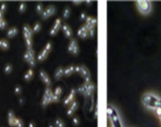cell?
<instances>
[{"mask_svg": "<svg viewBox=\"0 0 161 127\" xmlns=\"http://www.w3.org/2000/svg\"><path fill=\"white\" fill-rule=\"evenodd\" d=\"M60 97H61V96H56V95H54V94H53L52 102H54V103H57L58 101H60Z\"/></svg>", "mask_w": 161, "mask_h": 127, "instance_id": "74e56055", "label": "cell"}, {"mask_svg": "<svg viewBox=\"0 0 161 127\" xmlns=\"http://www.w3.org/2000/svg\"><path fill=\"white\" fill-rule=\"evenodd\" d=\"M56 13V8L54 6H49L48 7L44 10L43 13L41 14V18L43 20H46L49 17L53 16L54 13Z\"/></svg>", "mask_w": 161, "mask_h": 127, "instance_id": "ba28073f", "label": "cell"}, {"mask_svg": "<svg viewBox=\"0 0 161 127\" xmlns=\"http://www.w3.org/2000/svg\"><path fill=\"white\" fill-rule=\"evenodd\" d=\"M72 124L75 126H77L79 125V119L78 117H73L72 118Z\"/></svg>", "mask_w": 161, "mask_h": 127, "instance_id": "836d02e7", "label": "cell"}, {"mask_svg": "<svg viewBox=\"0 0 161 127\" xmlns=\"http://www.w3.org/2000/svg\"><path fill=\"white\" fill-rule=\"evenodd\" d=\"M42 28V25L41 24L39 23V22H37L36 24H35V25L33 26V28H32V30H33V32H39L40 30H41Z\"/></svg>", "mask_w": 161, "mask_h": 127, "instance_id": "4316f807", "label": "cell"}, {"mask_svg": "<svg viewBox=\"0 0 161 127\" xmlns=\"http://www.w3.org/2000/svg\"><path fill=\"white\" fill-rule=\"evenodd\" d=\"M79 71H80V66H75V72L79 73Z\"/></svg>", "mask_w": 161, "mask_h": 127, "instance_id": "b9f144b4", "label": "cell"}, {"mask_svg": "<svg viewBox=\"0 0 161 127\" xmlns=\"http://www.w3.org/2000/svg\"><path fill=\"white\" fill-rule=\"evenodd\" d=\"M71 10L69 7H65L64 11H63V17L65 19H68L70 17Z\"/></svg>", "mask_w": 161, "mask_h": 127, "instance_id": "d4e9b609", "label": "cell"}, {"mask_svg": "<svg viewBox=\"0 0 161 127\" xmlns=\"http://www.w3.org/2000/svg\"><path fill=\"white\" fill-rule=\"evenodd\" d=\"M7 27V23L4 19H0V29H5Z\"/></svg>", "mask_w": 161, "mask_h": 127, "instance_id": "d6a6232c", "label": "cell"}, {"mask_svg": "<svg viewBox=\"0 0 161 127\" xmlns=\"http://www.w3.org/2000/svg\"><path fill=\"white\" fill-rule=\"evenodd\" d=\"M6 10V3H3V4L1 5V6H0V10L4 13Z\"/></svg>", "mask_w": 161, "mask_h": 127, "instance_id": "ab89813d", "label": "cell"}, {"mask_svg": "<svg viewBox=\"0 0 161 127\" xmlns=\"http://www.w3.org/2000/svg\"><path fill=\"white\" fill-rule=\"evenodd\" d=\"M62 30L64 34H65V36L66 38H68V39L72 38V31L70 28V27L67 25L66 24H62Z\"/></svg>", "mask_w": 161, "mask_h": 127, "instance_id": "ac0fdd59", "label": "cell"}, {"mask_svg": "<svg viewBox=\"0 0 161 127\" xmlns=\"http://www.w3.org/2000/svg\"><path fill=\"white\" fill-rule=\"evenodd\" d=\"M53 93H54V94L56 95V96H61V95L62 94V88H61V86H57V87L55 88L54 91Z\"/></svg>", "mask_w": 161, "mask_h": 127, "instance_id": "83f0119b", "label": "cell"}, {"mask_svg": "<svg viewBox=\"0 0 161 127\" xmlns=\"http://www.w3.org/2000/svg\"><path fill=\"white\" fill-rule=\"evenodd\" d=\"M94 115H95V118H97V116H98V108H97V107L94 109Z\"/></svg>", "mask_w": 161, "mask_h": 127, "instance_id": "ee69618b", "label": "cell"}, {"mask_svg": "<svg viewBox=\"0 0 161 127\" xmlns=\"http://www.w3.org/2000/svg\"><path fill=\"white\" fill-rule=\"evenodd\" d=\"M136 5L138 10L143 14H147L151 10V3L148 1H137Z\"/></svg>", "mask_w": 161, "mask_h": 127, "instance_id": "8992f818", "label": "cell"}, {"mask_svg": "<svg viewBox=\"0 0 161 127\" xmlns=\"http://www.w3.org/2000/svg\"><path fill=\"white\" fill-rule=\"evenodd\" d=\"M86 24H84L85 26H86V28H87V30H91V29L94 28H95V26H96L97 24V19L94 18V17H87L86 18Z\"/></svg>", "mask_w": 161, "mask_h": 127, "instance_id": "4fadbf2b", "label": "cell"}, {"mask_svg": "<svg viewBox=\"0 0 161 127\" xmlns=\"http://www.w3.org/2000/svg\"><path fill=\"white\" fill-rule=\"evenodd\" d=\"M62 27V24H61V21L60 18L56 19L54 25H53L52 28L49 30V35L51 36H54L56 35V34L57 33V31H59V29Z\"/></svg>", "mask_w": 161, "mask_h": 127, "instance_id": "30bf717a", "label": "cell"}, {"mask_svg": "<svg viewBox=\"0 0 161 127\" xmlns=\"http://www.w3.org/2000/svg\"><path fill=\"white\" fill-rule=\"evenodd\" d=\"M94 90H95V86L91 83H84L83 85H82L77 89V91L79 93L84 95L86 97H91Z\"/></svg>", "mask_w": 161, "mask_h": 127, "instance_id": "3957f363", "label": "cell"}, {"mask_svg": "<svg viewBox=\"0 0 161 127\" xmlns=\"http://www.w3.org/2000/svg\"><path fill=\"white\" fill-rule=\"evenodd\" d=\"M53 94H54V93H53L52 90H51V89L49 88V87H47L44 91V94H43V98H42L41 104L43 108L47 107V105L50 104V103H52Z\"/></svg>", "mask_w": 161, "mask_h": 127, "instance_id": "277c9868", "label": "cell"}, {"mask_svg": "<svg viewBox=\"0 0 161 127\" xmlns=\"http://www.w3.org/2000/svg\"><path fill=\"white\" fill-rule=\"evenodd\" d=\"M78 106H79L78 103H77L76 101H73L72 103L70 104L69 108L68 109V111H67L68 116H72V115L75 113V111L77 110V108H78Z\"/></svg>", "mask_w": 161, "mask_h": 127, "instance_id": "e0dca14e", "label": "cell"}, {"mask_svg": "<svg viewBox=\"0 0 161 127\" xmlns=\"http://www.w3.org/2000/svg\"><path fill=\"white\" fill-rule=\"evenodd\" d=\"M44 49H47V51L50 52V51H51V49H52V43H51L50 42H48L47 44H46V46H45Z\"/></svg>", "mask_w": 161, "mask_h": 127, "instance_id": "e575fe53", "label": "cell"}, {"mask_svg": "<svg viewBox=\"0 0 161 127\" xmlns=\"http://www.w3.org/2000/svg\"><path fill=\"white\" fill-rule=\"evenodd\" d=\"M75 89H72L70 91V93L68 94L64 100V102H63V104L65 106H67V105H69L72 103L74 100H75Z\"/></svg>", "mask_w": 161, "mask_h": 127, "instance_id": "7c38bea8", "label": "cell"}, {"mask_svg": "<svg viewBox=\"0 0 161 127\" xmlns=\"http://www.w3.org/2000/svg\"><path fill=\"white\" fill-rule=\"evenodd\" d=\"M29 127H36V126H35L33 122H30L29 124Z\"/></svg>", "mask_w": 161, "mask_h": 127, "instance_id": "bcb514c9", "label": "cell"}, {"mask_svg": "<svg viewBox=\"0 0 161 127\" xmlns=\"http://www.w3.org/2000/svg\"><path fill=\"white\" fill-rule=\"evenodd\" d=\"M88 34H89V37L93 38V37L94 36V35H95V28L91 29V30H89Z\"/></svg>", "mask_w": 161, "mask_h": 127, "instance_id": "d590c367", "label": "cell"}, {"mask_svg": "<svg viewBox=\"0 0 161 127\" xmlns=\"http://www.w3.org/2000/svg\"><path fill=\"white\" fill-rule=\"evenodd\" d=\"M39 77L42 79V81L44 83V84L47 86V87H49L50 86V84H51V80H50V78H49V75H47V72L44 71L43 70H40L39 71Z\"/></svg>", "mask_w": 161, "mask_h": 127, "instance_id": "5bb4252c", "label": "cell"}, {"mask_svg": "<svg viewBox=\"0 0 161 127\" xmlns=\"http://www.w3.org/2000/svg\"><path fill=\"white\" fill-rule=\"evenodd\" d=\"M55 126L56 127H65V122L61 119H57L55 120Z\"/></svg>", "mask_w": 161, "mask_h": 127, "instance_id": "484cf974", "label": "cell"}, {"mask_svg": "<svg viewBox=\"0 0 161 127\" xmlns=\"http://www.w3.org/2000/svg\"><path fill=\"white\" fill-rule=\"evenodd\" d=\"M8 124L10 125V126L14 127L15 126V122L17 117L14 115V112L13 111H10L8 112Z\"/></svg>", "mask_w": 161, "mask_h": 127, "instance_id": "2e32d148", "label": "cell"}, {"mask_svg": "<svg viewBox=\"0 0 161 127\" xmlns=\"http://www.w3.org/2000/svg\"><path fill=\"white\" fill-rule=\"evenodd\" d=\"M33 76H34L33 70H32L31 68H30V69H29V70L27 71V72L24 74V79L25 81H27V82H29V81L31 80Z\"/></svg>", "mask_w": 161, "mask_h": 127, "instance_id": "603a6c76", "label": "cell"}, {"mask_svg": "<svg viewBox=\"0 0 161 127\" xmlns=\"http://www.w3.org/2000/svg\"><path fill=\"white\" fill-rule=\"evenodd\" d=\"M83 3L82 1H72L73 4H75V5H79L81 3Z\"/></svg>", "mask_w": 161, "mask_h": 127, "instance_id": "7bdbcfd3", "label": "cell"}, {"mask_svg": "<svg viewBox=\"0 0 161 127\" xmlns=\"http://www.w3.org/2000/svg\"><path fill=\"white\" fill-rule=\"evenodd\" d=\"M21 91H22V89H21V86H16L15 89H14V93L16 94H20L21 93Z\"/></svg>", "mask_w": 161, "mask_h": 127, "instance_id": "8d00e7d4", "label": "cell"}, {"mask_svg": "<svg viewBox=\"0 0 161 127\" xmlns=\"http://www.w3.org/2000/svg\"><path fill=\"white\" fill-rule=\"evenodd\" d=\"M12 70H13V67L10 64H7L6 65L5 68H4V71H5L6 74H10V73H11Z\"/></svg>", "mask_w": 161, "mask_h": 127, "instance_id": "f546056e", "label": "cell"}, {"mask_svg": "<svg viewBox=\"0 0 161 127\" xmlns=\"http://www.w3.org/2000/svg\"><path fill=\"white\" fill-rule=\"evenodd\" d=\"M107 115L111 122L112 127H123L120 119V115L116 111V109L112 105H108L107 107Z\"/></svg>", "mask_w": 161, "mask_h": 127, "instance_id": "7a4b0ae2", "label": "cell"}, {"mask_svg": "<svg viewBox=\"0 0 161 127\" xmlns=\"http://www.w3.org/2000/svg\"><path fill=\"white\" fill-rule=\"evenodd\" d=\"M91 3H92V1H91V0L86 1V3L87 4V5H90V4H91Z\"/></svg>", "mask_w": 161, "mask_h": 127, "instance_id": "c3c4849f", "label": "cell"}, {"mask_svg": "<svg viewBox=\"0 0 161 127\" xmlns=\"http://www.w3.org/2000/svg\"><path fill=\"white\" fill-rule=\"evenodd\" d=\"M79 74L83 76V78H84L85 83H91V73H90V71L88 70V68H87L86 66L81 65Z\"/></svg>", "mask_w": 161, "mask_h": 127, "instance_id": "9c48e42d", "label": "cell"}, {"mask_svg": "<svg viewBox=\"0 0 161 127\" xmlns=\"http://www.w3.org/2000/svg\"><path fill=\"white\" fill-rule=\"evenodd\" d=\"M36 10L39 14H42V13H43V6L42 3H39V4H37L36 8Z\"/></svg>", "mask_w": 161, "mask_h": 127, "instance_id": "f1b7e54d", "label": "cell"}, {"mask_svg": "<svg viewBox=\"0 0 161 127\" xmlns=\"http://www.w3.org/2000/svg\"><path fill=\"white\" fill-rule=\"evenodd\" d=\"M64 70H65V69L61 67H57V69H56L54 73V78L56 79V80L60 79L63 75H64Z\"/></svg>", "mask_w": 161, "mask_h": 127, "instance_id": "ffe728a7", "label": "cell"}, {"mask_svg": "<svg viewBox=\"0 0 161 127\" xmlns=\"http://www.w3.org/2000/svg\"><path fill=\"white\" fill-rule=\"evenodd\" d=\"M32 35H33V30L31 27L29 25H24L23 27V35L24 38V41L26 40H31L32 39Z\"/></svg>", "mask_w": 161, "mask_h": 127, "instance_id": "8fae6325", "label": "cell"}, {"mask_svg": "<svg viewBox=\"0 0 161 127\" xmlns=\"http://www.w3.org/2000/svg\"><path fill=\"white\" fill-rule=\"evenodd\" d=\"M3 17H4V13L0 10V19H3Z\"/></svg>", "mask_w": 161, "mask_h": 127, "instance_id": "f6af8a7d", "label": "cell"}, {"mask_svg": "<svg viewBox=\"0 0 161 127\" xmlns=\"http://www.w3.org/2000/svg\"><path fill=\"white\" fill-rule=\"evenodd\" d=\"M77 35L83 39H86L89 36L88 30H87L85 25H83L79 29L78 31H77Z\"/></svg>", "mask_w": 161, "mask_h": 127, "instance_id": "9a60e30c", "label": "cell"}, {"mask_svg": "<svg viewBox=\"0 0 161 127\" xmlns=\"http://www.w3.org/2000/svg\"><path fill=\"white\" fill-rule=\"evenodd\" d=\"M143 106L148 109H155L161 108V98L152 93H146L141 97Z\"/></svg>", "mask_w": 161, "mask_h": 127, "instance_id": "6da1fadb", "label": "cell"}, {"mask_svg": "<svg viewBox=\"0 0 161 127\" xmlns=\"http://www.w3.org/2000/svg\"><path fill=\"white\" fill-rule=\"evenodd\" d=\"M86 17H86V13H81V15H80L81 20H86Z\"/></svg>", "mask_w": 161, "mask_h": 127, "instance_id": "60d3db41", "label": "cell"}, {"mask_svg": "<svg viewBox=\"0 0 161 127\" xmlns=\"http://www.w3.org/2000/svg\"><path fill=\"white\" fill-rule=\"evenodd\" d=\"M15 127H24L23 121L20 118H17L15 122Z\"/></svg>", "mask_w": 161, "mask_h": 127, "instance_id": "4dcf8cb0", "label": "cell"}, {"mask_svg": "<svg viewBox=\"0 0 161 127\" xmlns=\"http://www.w3.org/2000/svg\"><path fill=\"white\" fill-rule=\"evenodd\" d=\"M18 33V29L16 27H13V28H11L10 29H9L7 31V37L9 39H11V38H13L15 35H17Z\"/></svg>", "mask_w": 161, "mask_h": 127, "instance_id": "44dd1931", "label": "cell"}, {"mask_svg": "<svg viewBox=\"0 0 161 127\" xmlns=\"http://www.w3.org/2000/svg\"><path fill=\"white\" fill-rule=\"evenodd\" d=\"M75 66L74 65H70L69 67H68L64 70V75L65 76H69L72 73L75 72Z\"/></svg>", "mask_w": 161, "mask_h": 127, "instance_id": "7402d4cb", "label": "cell"}, {"mask_svg": "<svg viewBox=\"0 0 161 127\" xmlns=\"http://www.w3.org/2000/svg\"><path fill=\"white\" fill-rule=\"evenodd\" d=\"M24 60H25L31 67H35L36 65V58H35V52L32 48L27 49L26 53L24 55Z\"/></svg>", "mask_w": 161, "mask_h": 127, "instance_id": "5b68a950", "label": "cell"}, {"mask_svg": "<svg viewBox=\"0 0 161 127\" xmlns=\"http://www.w3.org/2000/svg\"><path fill=\"white\" fill-rule=\"evenodd\" d=\"M10 45L6 39H0V49H3V50H6L9 49Z\"/></svg>", "mask_w": 161, "mask_h": 127, "instance_id": "cb8c5ba5", "label": "cell"}, {"mask_svg": "<svg viewBox=\"0 0 161 127\" xmlns=\"http://www.w3.org/2000/svg\"><path fill=\"white\" fill-rule=\"evenodd\" d=\"M68 51L73 55H77L79 53V46L77 43L76 39H72L69 42L68 47Z\"/></svg>", "mask_w": 161, "mask_h": 127, "instance_id": "52a82bcc", "label": "cell"}, {"mask_svg": "<svg viewBox=\"0 0 161 127\" xmlns=\"http://www.w3.org/2000/svg\"><path fill=\"white\" fill-rule=\"evenodd\" d=\"M49 127H54V125H52V124H49Z\"/></svg>", "mask_w": 161, "mask_h": 127, "instance_id": "681fc988", "label": "cell"}, {"mask_svg": "<svg viewBox=\"0 0 161 127\" xmlns=\"http://www.w3.org/2000/svg\"><path fill=\"white\" fill-rule=\"evenodd\" d=\"M49 53V51H47L46 49H43L41 52H40V53L38 55V57H37V60H38V61H43V60H46V58L48 57Z\"/></svg>", "mask_w": 161, "mask_h": 127, "instance_id": "d6986e66", "label": "cell"}, {"mask_svg": "<svg viewBox=\"0 0 161 127\" xmlns=\"http://www.w3.org/2000/svg\"><path fill=\"white\" fill-rule=\"evenodd\" d=\"M19 101H20V104H24V99L23 98H20Z\"/></svg>", "mask_w": 161, "mask_h": 127, "instance_id": "7dc6e473", "label": "cell"}, {"mask_svg": "<svg viewBox=\"0 0 161 127\" xmlns=\"http://www.w3.org/2000/svg\"><path fill=\"white\" fill-rule=\"evenodd\" d=\"M18 10L20 13H24V11L26 10V4L24 3H21L20 5H19Z\"/></svg>", "mask_w": 161, "mask_h": 127, "instance_id": "1f68e13d", "label": "cell"}, {"mask_svg": "<svg viewBox=\"0 0 161 127\" xmlns=\"http://www.w3.org/2000/svg\"><path fill=\"white\" fill-rule=\"evenodd\" d=\"M155 111V113L156 114V115L160 118L161 117V108H156L154 110Z\"/></svg>", "mask_w": 161, "mask_h": 127, "instance_id": "f35d334b", "label": "cell"}]
</instances>
